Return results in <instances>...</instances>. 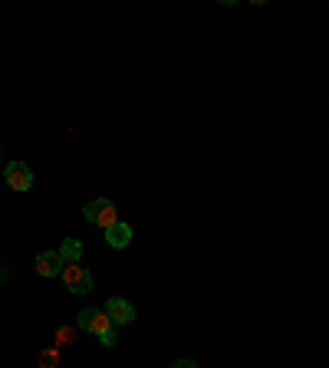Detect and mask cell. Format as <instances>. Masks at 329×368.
Returning <instances> with one entry per match:
<instances>
[{
    "mask_svg": "<svg viewBox=\"0 0 329 368\" xmlns=\"http://www.w3.org/2000/svg\"><path fill=\"white\" fill-rule=\"evenodd\" d=\"M83 217H86L89 224L109 230L112 224H119V207L112 204L109 197H96V201H89V204L83 207Z\"/></svg>",
    "mask_w": 329,
    "mask_h": 368,
    "instance_id": "1",
    "label": "cell"
},
{
    "mask_svg": "<svg viewBox=\"0 0 329 368\" xmlns=\"http://www.w3.org/2000/svg\"><path fill=\"white\" fill-rule=\"evenodd\" d=\"M59 276H63L69 292H92V273H89L83 263H66Z\"/></svg>",
    "mask_w": 329,
    "mask_h": 368,
    "instance_id": "2",
    "label": "cell"
},
{
    "mask_svg": "<svg viewBox=\"0 0 329 368\" xmlns=\"http://www.w3.org/2000/svg\"><path fill=\"white\" fill-rule=\"evenodd\" d=\"M76 329L92 332V336H102V332L112 329V319L106 316V309H83V313H76Z\"/></svg>",
    "mask_w": 329,
    "mask_h": 368,
    "instance_id": "3",
    "label": "cell"
},
{
    "mask_svg": "<svg viewBox=\"0 0 329 368\" xmlns=\"http://www.w3.org/2000/svg\"><path fill=\"white\" fill-rule=\"evenodd\" d=\"M4 181L10 184L13 191H30L33 187V171L27 162H10L7 171H4Z\"/></svg>",
    "mask_w": 329,
    "mask_h": 368,
    "instance_id": "4",
    "label": "cell"
},
{
    "mask_svg": "<svg viewBox=\"0 0 329 368\" xmlns=\"http://www.w3.org/2000/svg\"><path fill=\"white\" fill-rule=\"evenodd\" d=\"M106 316L112 319V325H132L135 323V306H132L129 299H122V296H109Z\"/></svg>",
    "mask_w": 329,
    "mask_h": 368,
    "instance_id": "5",
    "label": "cell"
},
{
    "mask_svg": "<svg viewBox=\"0 0 329 368\" xmlns=\"http://www.w3.org/2000/svg\"><path fill=\"white\" fill-rule=\"evenodd\" d=\"M63 257H59V250H46V253H40L36 260H33V270L40 273V276H59L63 273Z\"/></svg>",
    "mask_w": 329,
    "mask_h": 368,
    "instance_id": "6",
    "label": "cell"
},
{
    "mask_svg": "<svg viewBox=\"0 0 329 368\" xmlns=\"http://www.w3.org/2000/svg\"><path fill=\"white\" fill-rule=\"evenodd\" d=\"M106 243H109V247H115V250H122V247H129L132 243V227L129 224H112L109 230H106Z\"/></svg>",
    "mask_w": 329,
    "mask_h": 368,
    "instance_id": "7",
    "label": "cell"
},
{
    "mask_svg": "<svg viewBox=\"0 0 329 368\" xmlns=\"http://www.w3.org/2000/svg\"><path fill=\"white\" fill-rule=\"evenodd\" d=\"M59 257H63V263H79V257H83V243H79L76 237L63 240V247H59Z\"/></svg>",
    "mask_w": 329,
    "mask_h": 368,
    "instance_id": "8",
    "label": "cell"
},
{
    "mask_svg": "<svg viewBox=\"0 0 329 368\" xmlns=\"http://www.w3.org/2000/svg\"><path fill=\"white\" fill-rule=\"evenodd\" d=\"M76 339H79V329H76V325H59V329H56V348L76 346Z\"/></svg>",
    "mask_w": 329,
    "mask_h": 368,
    "instance_id": "9",
    "label": "cell"
},
{
    "mask_svg": "<svg viewBox=\"0 0 329 368\" xmlns=\"http://www.w3.org/2000/svg\"><path fill=\"white\" fill-rule=\"evenodd\" d=\"M36 362H40V368H59V348H43Z\"/></svg>",
    "mask_w": 329,
    "mask_h": 368,
    "instance_id": "10",
    "label": "cell"
},
{
    "mask_svg": "<svg viewBox=\"0 0 329 368\" xmlns=\"http://www.w3.org/2000/svg\"><path fill=\"white\" fill-rule=\"evenodd\" d=\"M99 342H102L106 348H112V346H115V342H119V339H115V325H112L109 332H102V336H99Z\"/></svg>",
    "mask_w": 329,
    "mask_h": 368,
    "instance_id": "11",
    "label": "cell"
},
{
    "mask_svg": "<svg viewBox=\"0 0 329 368\" xmlns=\"http://www.w3.org/2000/svg\"><path fill=\"white\" fill-rule=\"evenodd\" d=\"M172 368H197V362H195V358H178Z\"/></svg>",
    "mask_w": 329,
    "mask_h": 368,
    "instance_id": "12",
    "label": "cell"
}]
</instances>
